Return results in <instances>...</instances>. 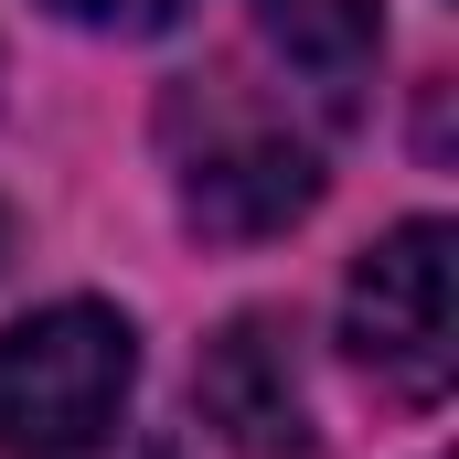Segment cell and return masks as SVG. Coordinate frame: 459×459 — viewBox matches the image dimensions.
I'll return each instance as SVG.
<instances>
[{"label":"cell","mask_w":459,"mask_h":459,"mask_svg":"<svg viewBox=\"0 0 459 459\" xmlns=\"http://www.w3.org/2000/svg\"><path fill=\"white\" fill-rule=\"evenodd\" d=\"M160 160H171V193H182V225L214 235V246H267L321 204V150L310 128L256 97L246 75H182L160 97Z\"/></svg>","instance_id":"6da1fadb"},{"label":"cell","mask_w":459,"mask_h":459,"mask_svg":"<svg viewBox=\"0 0 459 459\" xmlns=\"http://www.w3.org/2000/svg\"><path fill=\"white\" fill-rule=\"evenodd\" d=\"M139 385V332L108 299H54L0 332V449L11 459H65L108 438V417Z\"/></svg>","instance_id":"7a4b0ae2"},{"label":"cell","mask_w":459,"mask_h":459,"mask_svg":"<svg viewBox=\"0 0 459 459\" xmlns=\"http://www.w3.org/2000/svg\"><path fill=\"white\" fill-rule=\"evenodd\" d=\"M342 352L406 406H438L459 374V310H449V225L406 214L395 235H374L352 256L342 289Z\"/></svg>","instance_id":"3957f363"},{"label":"cell","mask_w":459,"mask_h":459,"mask_svg":"<svg viewBox=\"0 0 459 459\" xmlns=\"http://www.w3.org/2000/svg\"><path fill=\"white\" fill-rule=\"evenodd\" d=\"M299 332L278 310H235L193 363V406L235 459H310V385H299Z\"/></svg>","instance_id":"277c9868"},{"label":"cell","mask_w":459,"mask_h":459,"mask_svg":"<svg viewBox=\"0 0 459 459\" xmlns=\"http://www.w3.org/2000/svg\"><path fill=\"white\" fill-rule=\"evenodd\" d=\"M256 32L299 65V86H310L332 117L363 108L374 43H385V11H374V0H256Z\"/></svg>","instance_id":"5b68a950"},{"label":"cell","mask_w":459,"mask_h":459,"mask_svg":"<svg viewBox=\"0 0 459 459\" xmlns=\"http://www.w3.org/2000/svg\"><path fill=\"white\" fill-rule=\"evenodd\" d=\"M54 22H75V32H108V43H150V32H171L193 0H43Z\"/></svg>","instance_id":"8992f818"},{"label":"cell","mask_w":459,"mask_h":459,"mask_svg":"<svg viewBox=\"0 0 459 459\" xmlns=\"http://www.w3.org/2000/svg\"><path fill=\"white\" fill-rule=\"evenodd\" d=\"M65 459H182V438H150V428H128V438H86V449Z\"/></svg>","instance_id":"52a82bcc"}]
</instances>
